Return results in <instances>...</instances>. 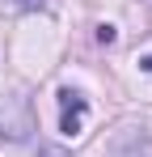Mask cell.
Here are the masks:
<instances>
[{
  "label": "cell",
  "mask_w": 152,
  "mask_h": 157,
  "mask_svg": "<svg viewBox=\"0 0 152 157\" xmlns=\"http://www.w3.org/2000/svg\"><path fill=\"white\" fill-rule=\"evenodd\" d=\"M59 106H63V115H59V132H63V136H76L80 123H85V98L72 94V89H59Z\"/></svg>",
  "instance_id": "1"
},
{
  "label": "cell",
  "mask_w": 152,
  "mask_h": 157,
  "mask_svg": "<svg viewBox=\"0 0 152 157\" xmlns=\"http://www.w3.org/2000/svg\"><path fill=\"white\" fill-rule=\"evenodd\" d=\"M114 38H118V34H114V26H97V43H106V47H110Z\"/></svg>",
  "instance_id": "2"
},
{
  "label": "cell",
  "mask_w": 152,
  "mask_h": 157,
  "mask_svg": "<svg viewBox=\"0 0 152 157\" xmlns=\"http://www.w3.org/2000/svg\"><path fill=\"white\" fill-rule=\"evenodd\" d=\"M47 0H17V9H42Z\"/></svg>",
  "instance_id": "3"
},
{
  "label": "cell",
  "mask_w": 152,
  "mask_h": 157,
  "mask_svg": "<svg viewBox=\"0 0 152 157\" xmlns=\"http://www.w3.org/2000/svg\"><path fill=\"white\" fill-rule=\"evenodd\" d=\"M38 157H72V153H63V149H42Z\"/></svg>",
  "instance_id": "4"
},
{
  "label": "cell",
  "mask_w": 152,
  "mask_h": 157,
  "mask_svg": "<svg viewBox=\"0 0 152 157\" xmlns=\"http://www.w3.org/2000/svg\"><path fill=\"white\" fill-rule=\"evenodd\" d=\"M139 68H144V72H152V55H144V59H139Z\"/></svg>",
  "instance_id": "5"
}]
</instances>
